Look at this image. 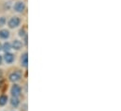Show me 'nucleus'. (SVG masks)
I'll return each mask as SVG.
<instances>
[{"label":"nucleus","instance_id":"nucleus-1","mask_svg":"<svg viewBox=\"0 0 121 111\" xmlns=\"http://www.w3.org/2000/svg\"><path fill=\"white\" fill-rule=\"evenodd\" d=\"M20 24H21V20H20V18L17 17V16L11 17V18L9 20V22H8V26H9V28H18V27L20 26Z\"/></svg>","mask_w":121,"mask_h":111},{"label":"nucleus","instance_id":"nucleus-2","mask_svg":"<svg viewBox=\"0 0 121 111\" xmlns=\"http://www.w3.org/2000/svg\"><path fill=\"white\" fill-rule=\"evenodd\" d=\"M21 92H22V88L19 85L17 84H14L12 87H11V89H10V93L12 95V97H19L21 95Z\"/></svg>","mask_w":121,"mask_h":111},{"label":"nucleus","instance_id":"nucleus-3","mask_svg":"<svg viewBox=\"0 0 121 111\" xmlns=\"http://www.w3.org/2000/svg\"><path fill=\"white\" fill-rule=\"evenodd\" d=\"M21 77H22V73H21L20 71H15V72L11 73V74H9V81H11V82H13V83L19 81V80L21 79Z\"/></svg>","mask_w":121,"mask_h":111},{"label":"nucleus","instance_id":"nucleus-4","mask_svg":"<svg viewBox=\"0 0 121 111\" xmlns=\"http://www.w3.org/2000/svg\"><path fill=\"white\" fill-rule=\"evenodd\" d=\"M14 10L17 11V12H23L26 9V5L23 1H17L15 4H14V7H13Z\"/></svg>","mask_w":121,"mask_h":111},{"label":"nucleus","instance_id":"nucleus-5","mask_svg":"<svg viewBox=\"0 0 121 111\" xmlns=\"http://www.w3.org/2000/svg\"><path fill=\"white\" fill-rule=\"evenodd\" d=\"M4 59H5V61L8 64H10V63H12L14 61V55L11 54V53H9V52H7L4 55Z\"/></svg>","mask_w":121,"mask_h":111},{"label":"nucleus","instance_id":"nucleus-6","mask_svg":"<svg viewBox=\"0 0 121 111\" xmlns=\"http://www.w3.org/2000/svg\"><path fill=\"white\" fill-rule=\"evenodd\" d=\"M21 65H22V67H25V68L27 67V65H28V55H27V53H24L21 56Z\"/></svg>","mask_w":121,"mask_h":111},{"label":"nucleus","instance_id":"nucleus-7","mask_svg":"<svg viewBox=\"0 0 121 111\" xmlns=\"http://www.w3.org/2000/svg\"><path fill=\"white\" fill-rule=\"evenodd\" d=\"M23 45H24L23 42H21L19 40H15V41H13V42L11 44V48H13L15 50H20L23 48Z\"/></svg>","mask_w":121,"mask_h":111},{"label":"nucleus","instance_id":"nucleus-8","mask_svg":"<svg viewBox=\"0 0 121 111\" xmlns=\"http://www.w3.org/2000/svg\"><path fill=\"white\" fill-rule=\"evenodd\" d=\"M9 31L8 29H1L0 30V38L3 40H7L9 38Z\"/></svg>","mask_w":121,"mask_h":111},{"label":"nucleus","instance_id":"nucleus-9","mask_svg":"<svg viewBox=\"0 0 121 111\" xmlns=\"http://www.w3.org/2000/svg\"><path fill=\"white\" fill-rule=\"evenodd\" d=\"M10 104H11L12 106L18 107L19 105H20V101H19V99H18L17 97H12V98L10 99Z\"/></svg>","mask_w":121,"mask_h":111},{"label":"nucleus","instance_id":"nucleus-10","mask_svg":"<svg viewBox=\"0 0 121 111\" xmlns=\"http://www.w3.org/2000/svg\"><path fill=\"white\" fill-rule=\"evenodd\" d=\"M8 100H9V98H8L7 95H5V94L0 95V106H5L7 104V102H8Z\"/></svg>","mask_w":121,"mask_h":111},{"label":"nucleus","instance_id":"nucleus-11","mask_svg":"<svg viewBox=\"0 0 121 111\" xmlns=\"http://www.w3.org/2000/svg\"><path fill=\"white\" fill-rule=\"evenodd\" d=\"M10 49H12V48H11V44H10L9 42H5V43L2 45V50H4L6 53H7V52H9Z\"/></svg>","mask_w":121,"mask_h":111},{"label":"nucleus","instance_id":"nucleus-12","mask_svg":"<svg viewBox=\"0 0 121 111\" xmlns=\"http://www.w3.org/2000/svg\"><path fill=\"white\" fill-rule=\"evenodd\" d=\"M26 35H27V34H26V30H25V29H21V30L19 31V36H20V37L25 38Z\"/></svg>","mask_w":121,"mask_h":111},{"label":"nucleus","instance_id":"nucleus-13","mask_svg":"<svg viewBox=\"0 0 121 111\" xmlns=\"http://www.w3.org/2000/svg\"><path fill=\"white\" fill-rule=\"evenodd\" d=\"M5 24H6V18L5 17H1L0 18V27L5 26Z\"/></svg>","mask_w":121,"mask_h":111},{"label":"nucleus","instance_id":"nucleus-14","mask_svg":"<svg viewBox=\"0 0 121 111\" xmlns=\"http://www.w3.org/2000/svg\"><path fill=\"white\" fill-rule=\"evenodd\" d=\"M2 60H3V57H2V56H0V64L2 63Z\"/></svg>","mask_w":121,"mask_h":111},{"label":"nucleus","instance_id":"nucleus-15","mask_svg":"<svg viewBox=\"0 0 121 111\" xmlns=\"http://www.w3.org/2000/svg\"><path fill=\"white\" fill-rule=\"evenodd\" d=\"M1 50H2V44L0 43V51H1Z\"/></svg>","mask_w":121,"mask_h":111}]
</instances>
